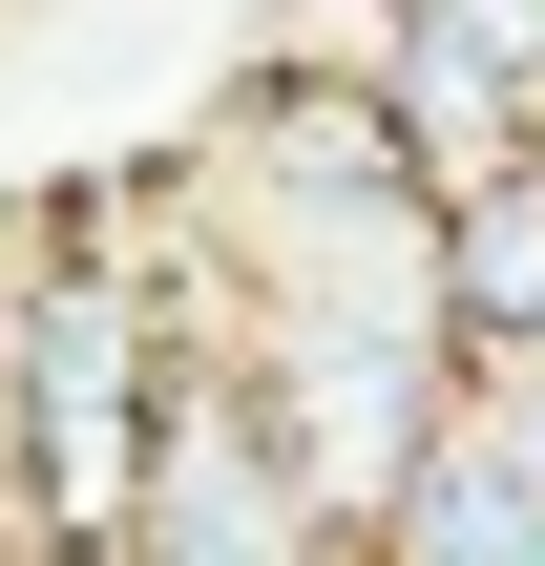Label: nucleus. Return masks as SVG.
Here are the masks:
<instances>
[{
  "label": "nucleus",
  "mask_w": 545,
  "mask_h": 566,
  "mask_svg": "<svg viewBox=\"0 0 545 566\" xmlns=\"http://www.w3.org/2000/svg\"><path fill=\"white\" fill-rule=\"evenodd\" d=\"M189 357H210L189 252H105V231H84V252L21 273V336H0V462H21V504H42V546H63V566L126 546V483H147Z\"/></svg>",
  "instance_id": "1"
},
{
  "label": "nucleus",
  "mask_w": 545,
  "mask_h": 566,
  "mask_svg": "<svg viewBox=\"0 0 545 566\" xmlns=\"http://www.w3.org/2000/svg\"><path fill=\"white\" fill-rule=\"evenodd\" d=\"M105 566H357V525L294 483V441L252 420V378L231 357H189L168 378V441H147V483H126V546Z\"/></svg>",
  "instance_id": "2"
},
{
  "label": "nucleus",
  "mask_w": 545,
  "mask_h": 566,
  "mask_svg": "<svg viewBox=\"0 0 545 566\" xmlns=\"http://www.w3.org/2000/svg\"><path fill=\"white\" fill-rule=\"evenodd\" d=\"M378 105H399L420 189H462L483 147L545 126V0H378Z\"/></svg>",
  "instance_id": "3"
},
{
  "label": "nucleus",
  "mask_w": 545,
  "mask_h": 566,
  "mask_svg": "<svg viewBox=\"0 0 545 566\" xmlns=\"http://www.w3.org/2000/svg\"><path fill=\"white\" fill-rule=\"evenodd\" d=\"M357 566H545V441L504 420V399H483V378L441 399L420 483L378 504V546H357Z\"/></svg>",
  "instance_id": "4"
},
{
  "label": "nucleus",
  "mask_w": 545,
  "mask_h": 566,
  "mask_svg": "<svg viewBox=\"0 0 545 566\" xmlns=\"http://www.w3.org/2000/svg\"><path fill=\"white\" fill-rule=\"evenodd\" d=\"M441 336H462V378L545 336V126L483 147V168L441 189Z\"/></svg>",
  "instance_id": "5"
},
{
  "label": "nucleus",
  "mask_w": 545,
  "mask_h": 566,
  "mask_svg": "<svg viewBox=\"0 0 545 566\" xmlns=\"http://www.w3.org/2000/svg\"><path fill=\"white\" fill-rule=\"evenodd\" d=\"M483 399H504V420L545 441V336H525V357H483Z\"/></svg>",
  "instance_id": "6"
},
{
  "label": "nucleus",
  "mask_w": 545,
  "mask_h": 566,
  "mask_svg": "<svg viewBox=\"0 0 545 566\" xmlns=\"http://www.w3.org/2000/svg\"><path fill=\"white\" fill-rule=\"evenodd\" d=\"M0 566H63V546H42V504H21V462H0Z\"/></svg>",
  "instance_id": "7"
}]
</instances>
